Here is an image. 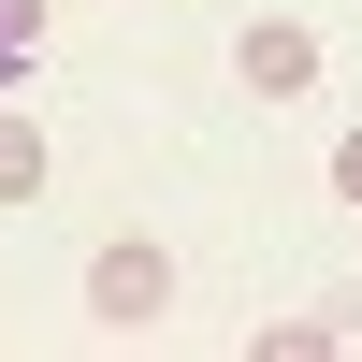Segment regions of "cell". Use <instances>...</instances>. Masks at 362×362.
<instances>
[{
	"mask_svg": "<svg viewBox=\"0 0 362 362\" xmlns=\"http://www.w3.org/2000/svg\"><path fill=\"white\" fill-rule=\"evenodd\" d=\"M160 319H174V247H145V232L87 247V334H160Z\"/></svg>",
	"mask_w": 362,
	"mask_h": 362,
	"instance_id": "6da1fadb",
	"label": "cell"
},
{
	"mask_svg": "<svg viewBox=\"0 0 362 362\" xmlns=\"http://www.w3.org/2000/svg\"><path fill=\"white\" fill-rule=\"evenodd\" d=\"M232 73H247V102H305L319 87V29L305 15H247L232 29Z\"/></svg>",
	"mask_w": 362,
	"mask_h": 362,
	"instance_id": "7a4b0ae2",
	"label": "cell"
},
{
	"mask_svg": "<svg viewBox=\"0 0 362 362\" xmlns=\"http://www.w3.org/2000/svg\"><path fill=\"white\" fill-rule=\"evenodd\" d=\"M29 189H44V131L0 102V203H29Z\"/></svg>",
	"mask_w": 362,
	"mask_h": 362,
	"instance_id": "3957f363",
	"label": "cell"
},
{
	"mask_svg": "<svg viewBox=\"0 0 362 362\" xmlns=\"http://www.w3.org/2000/svg\"><path fill=\"white\" fill-rule=\"evenodd\" d=\"M348 334H362V305H348V319H276L261 348H276V362H319V348H348Z\"/></svg>",
	"mask_w": 362,
	"mask_h": 362,
	"instance_id": "277c9868",
	"label": "cell"
},
{
	"mask_svg": "<svg viewBox=\"0 0 362 362\" xmlns=\"http://www.w3.org/2000/svg\"><path fill=\"white\" fill-rule=\"evenodd\" d=\"M29 44H44V0H0V73H15Z\"/></svg>",
	"mask_w": 362,
	"mask_h": 362,
	"instance_id": "5b68a950",
	"label": "cell"
},
{
	"mask_svg": "<svg viewBox=\"0 0 362 362\" xmlns=\"http://www.w3.org/2000/svg\"><path fill=\"white\" fill-rule=\"evenodd\" d=\"M334 189H348V203H362V131H348V145H334Z\"/></svg>",
	"mask_w": 362,
	"mask_h": 362,
	"instance_id": "8992f818",
	"label": "cell"
}]
</instances>
